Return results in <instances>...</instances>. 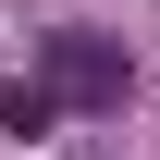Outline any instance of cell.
Here are the masks:
<instances>
[{
    "mask_svg": "<svg viewBox=\"0 0 160 160\" xmlns=\"http://www.w3.org/2000/svg\"><path fill=\"white\" fill-rule=\"evenodd\" d=\"M123 86H136V62H123L111 37H86V25L37 49V99L49 111H123Z\"/></svg>",
    "mask_w": 160,
    "mask_h": 160,
    "instance_id": "obj_1",
    "label": "cell"
}]
</instances>
